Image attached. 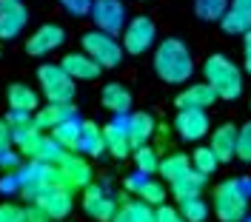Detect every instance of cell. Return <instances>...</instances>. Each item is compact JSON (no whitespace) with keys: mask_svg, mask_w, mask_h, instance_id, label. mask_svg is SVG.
Instances as JSON below:
<instances>
[{"mask_svg":"<svg viewBox=\"0 0 251 222\" xmlns=\"http://www.w3.org/2000/svg\"><path fill=\"white\" fill-rule=\"evenodd\" d=\"M160 151L157 148H151V145H143V148H137L134 151V165H137V171H140L143 177H151L160 171Z\"/></svg>","mask_w":251,"mask_h":222,"instance_id":"obj_33","label":"cell"},{"mask_svg":"<svg viewBox=\"0 0 251 222\" xmlns=\"http://www.w3.org/2000/svg\"><path fill=\"white\" fill-rule=\"evenodd\" d=\"M57 3L72 17H89L92 15V6H94V0H57Z\"/></svg>","mask_w":251,"mask_h":222,"instance_id":"obj_36","label":"cell"},{"mask_svg":"<svg viewBox=\"0 0 251 222\" xmlns=\"http://www.w3.org/2000/svg\"><path fill=\"white\" fill-rule=\"evenodd\" d=\"M180 214H183L186 222H205L208 220V205H205L200 197H194V200L180 202Z\"/></svg>","mask_w":251,"mask_h":222,"instance_id":"obj_34","label":"cell"},{"mask_svg":"<svg viewBox=\"0 0 251 222\" xmlns=\"http://www.w3.org/2000/svg\"><path fill=\"white\" fill-rule=\"evenodd\" d=\"M114 222H157V211L143 200H126L120 197V208Z\"/></svg>","mask_w":251,"mask_h":222,"instance_id":"obj_22","label":"cell"},{"mask_svg":"<svg viewBox=\"0 0 251 222\" xmlns=\"http://www.w3.org/2000/svg\"><path fill=\"white\" fill-rule=\"evenodd\" d=\"M217 100H220L217 91H214L208 83H194V86L183 89L180 94L174 97V106H177V111H188V109L205 111L208 106H214Z\"/></svg>","mask_w":251,"mask_h":222,"instance_id":"obj_13","label":"cell"},{"mask_svg":"<svg viewBox=\"0 0 251 222\" xmlns=\"http://www.w3.org/2000/svg\"><path fill=\"white\" fill-rule=\"evenodd\" d=\"M6 100H9V109L12 111H23V114H34L40 109V97L34 89H29L26 83H12L9 91H6Z\"/></svg>","mask_w":251,"mask_h":222,"instance_id":"obj_21","label":"cell"},{"mask_svg":"<svg viewBox=\"0 0 251 222\" xmlns=\"http://www.w3.org/2000/svg\"><path fill=\"white\" fill-rule=\"evenodd\" d=\"M246 71L251 74V32L246 34Z\"/></svg>","mask_w":251,"mask_h":222,"instance_id":"obj_42","label":"cell"},{"mask_svg":"<svg viewBox=\"0 0 251 222\" xmlns=\"http://www.w3.org/2000/svg\"><path fill=\"white\" fill-rule=\"evenodd\" d=\"M63 40H66L63 26H57V23H43L40 29L31 32V37H26V51H29L31 57H46L54 48L63 46Z\"/></svg>","mask_w":251,"mask_h":222,"instance_id":"obj_10","label":"cell"},{"mask_svg":"<svg viewBox=\"0 0 251 222\" xmlns=\"http://www.w3.org/2000/svg\"><path fill=\"white\" fill-rule=\"evenodd\" d=\"M6 123L12 128V143H23V140H29L34 134H40V128L34 126V114H23V111H12L9 117H6Z\"/></svg>","mask_w":251,"mask_h":222,"instance_id":"obj_29","label":"cell"},{"mask_svg":"<svg viewBox=\"0 0 251 222\" xmlns=\"http://www.w3.org/2000/svg\"><path fill=\"white\" fill-rule=\"evenodd\" d=\"M51 137L57 140V145H60L63 151H80V140H83V123H80L77 117H69L63 126H57L54 131H51Z\"/></svg>","mask_w":251,"mask_h":222,"instance_id":"obj_26","label":"cell"},{"mask_svg":"<svg viewBox=\"0 0 251 222\" xmlns=\"http://www.w3.org/2000/svg\"><path fill=\"white\" fill-rule=\"evenodd\" d=\"M69 117H75L72 106H54V103H49V106H40V109L34 111V126L40 128V131H54Z\"/></svg>","mask_w":251,"mask_h":222,"instance_id":"obj_24","label":"cell"},{"mask_svg":"<svg viewBox=\"0 0 251 222\" xmlns=\"http://www.w3.org/2000/svg\"><path fill=\"white\" fill-rule=\"evenodd\" d=\"M203 74L220 100H237L243 94V71L226 54H211L203 66Z\"/></svg>","mask_w":251,"mask_h":222,"instance_id":"obj_2","label":"cell"},{"mask_svg":"<svg viewBox=\"0 0 251 222\" xmlns=\"http://www.w3.org/2000/svg\"><path fill=\"white\" fill-rule=\"evenodd\" d=\"M0 222H23V208L12 205V202H3L0 205Z\"/></svg>","mask_w":251,"mask_h":222,"instance_id":"obj_37","label":"cell"},{"mask_svg":"<svg viewBox=\"0 0 251 222\" xmlns=\"http://www.w3.org/2000/svg\"><path fill=\"white\" fill-rule=\"evenodd\" d=\"M60 66H63V68H66V71H69L75 80H94L100 71H103V68L94 63L86 51H72V54H66Z\"/></svg>","mask_w":251,"mask_h":222,"instance_id":"obj_23","label":"cell"},{"mask_svg":"<svg viewBox=\"0 0 251 222\" xmlns=\"http://www.w3.org/2000/svg\"><path fill=\"white\" fill-rule=\"evenodd\" d=\"M157 222H186L180 208H172V205H160L157 208Z\"/></svg>","mask_w":251,"mask_h":222,"instance_id":"obj_38","label":"cell"},{"mask_svg":"<svg viewBox=\"0 0 251 222\" xmlns=\"http://www.w3.org/2000/svg\"><path fill=\"white\" fill-rule=\"evenodd\" d=\"M188 171H194V168H191V157L174 151V154L160 159V171H157V174L163 177V179H169V182H177V179H183Z\"/></svg>","mask_w":251,"mask_h":222,"instance_id":"obj_27","label":"cell"},{"mask_svg":"<svg viewBox=\"0 0 251 222\" xmlns=\"http://www.w3.org/2000/svg\"><path fill=\"white\" fill-rule=\"evenodd\" d=\"M0 191H6V194H12V191H20V177H17V171H9V174H3V179H0Z\"/></svg>","mask_w":251,"mask_h":222,"instance_id":"obj_40","label":"cell"},{"mask_svg":"<svg viewBox=\"0 0 251 222\" xmlns=\"http://www.w3.org/2000/svg\"><path fill=\"white\" fill-rule=\"evenodd\" d=\"M29 23V9L23 0H0V40H15Z\"/></svg>","mask_w":251,"mask_h":222,"instance_id":"obj_9","label":"cell"},{"mask_svg":"<svg viewBox=\"0 0 251 222\" xmlns=\"http://www.w3.org/2000/svg\"><path fill=\"white\" fill-rule=\"evenodd\" d=\"M217 165H220V159H217V154L208 148V145H200V148H194L191 151V168L194 171H200V174H214L217 171Z\"/></svg>","mask_w":251,"mask_h":222,"instance_id":"obj_32","label":"cell"},{"mask_svg":"<svg viewBox=\"0 0 251 222\" xmlns=\"http://www.w3.org/2000/svg\"><path fill=\"white\" fill-rule=\"evenodd\" d=\"M23 222H54L49 214H43L37 205H29V208H23Z\"/></svg>","mask_w":251,"mask_h":222,"instance_id":"obj_39","label":"cell"},{"mask_svg":"<svg viewBox=\"0 0 251 222\" xmlns=\"http://www.w3.org/2000/svg\"><path fill=\"white\" fill-rule=\"evenodd\" d=\"M80 151H86L89 157H100L106 151V140H103V128L86 120L83 123V140H80Z\"/></svg>","mask_w":251,"mask_h":222,"instance_id":"obj_30","label":"cell"},{"mask_svg":"<svg viewBox=\"0 0 251 222\" xmlns=\"http://www.w3.org/2000/svg\"><path fill=\"white\" fill-rule=\"evenodd\" d=\"M57 165H60V171L66 174V179L75 185V191L89 188V185L94 182L92 162H89L86 157H80V154H66V157H63Z\"/></svg>","mask_w":251,"mask_h":222,"instance_id":"obj_15","label":"cell"},{"mask_svg":"<svg viewBox=\"0 0 251 222\" xmlns=\"http://www.w3.org/2000/svg\"><path fill=\"white\" fill-rule=\"evenodd\" d=\"M205 179L208 177L200 174V171H188L183 179H177L172 182V197H177L180 202H186V200H194V197H200V191H203Z\"/></svg>","mask_w":251,"mask_h":222,"instance_id":"obj_28","label":"cell"},{"mask_svg":"<svg viewBox=\"0 0 251 222\" xmlns=\"http://www.w3.org/2000/svg\"><path fill=\"white\" fill-rule=\"evenodd\" d=\"M237 157L243 162H251V123H246L237 134Z\"/></svg>","mask_w":251,"mask_h":222,"instance_id":"obj_35","label":"cell"},{"mask_svg":"<svg viewBox=\"0 0 251 222\" xmlns=\"http://www.w3.org/2000/svg\"><path fill=\"white\" fill-rule=\"evenodd\" d=\"M9 145H12V128L6 120H0V154L9 151Z\"/></svg>","mask_w":251,"mask_h":222,"instance_id":"obj_41","label":"cell"},{"mask_svg":"<svg viewBox=\"0 0 251 222\" xmlns=\"http://www.w3.org/2000/svg\"><path fill=\"white\" fill-rule=\"evenodd\" d=\"M103 140H106V151H109L114 159H126L131 154V140H128V126H126V120H117V123L103 126Z\"/></svg>","mask_w":251,"mask_h":222,"instance_id":"obj_17","label":"cell"},{"mask_svg":"<svg viewBox=\"0 0 251 222\" xmlns=\"http://www.w3.org/2000/svg\"><path fill=\"white\" fill-rule=\"evenodd\" d=\"M214 214L220 222H243L249 214V191L240 179H226L214 188Z\"/></svg>","mask_w":251,"mask_h":222,"instance_id":"obj_3","label":"cell"},{"mask_svg":"<svg viewBox=\"0 0 251 222\" xmlns=\"http://www.w3.org/2000/svg\"><path fill=\"white\" fill-rule=\"evenodd\" d=\"M80 46L83 51L92 57L94 63L100 66V68H117V66L123 63V43H117V37L114 34H106V32H86L80 37Z\"/></svg>","mask_w":251,"mask_h":222,"instance_id":"obj_5","label":"cell"},{"mask_svg":"<svg viewBox=\"0 0 251 222\" xmlns=\"http://www.w3.org/2000/svg\"><path fill=\"white\" fill-rule=\"evenodd\" d=\"M100 106L109 109L111 114H128L131 109V91L123 83H106L100 91Z\"/></svg>","mask_w":251,"mask_h":222,"instance_id":"obj_20","label":"cell"},{"mask_svg":"<svg viewBox=\"0 0 251 222\" xmlns=\"http://www.w3.org/2000/svg\"><path fill=\"white\" fill-rule=\"evenodd\" d=\"M37 80H40V89H43V97L54 106H69L75 100V91H77V83L75 77L63 68V66L54 63H43L37 68Z\"/></svg>","mask_w":251,"mask_h":222,"instance_id":"obj_4","label":"cell"},{"mask_svg":"<svg viewBox=\"0 0 251 222\" xmlns=\"http://www.w3.org/2000/svg\"><path fill=\"white\" fill-rule=\"evenodd\" d=\"M174 131L180 134V140H188V143H197L208 134V114L197 109L188 111H177L174 117Z\"/></svg>","mask_w":251,"mask_h":222,"instance_id":"obj_12","label":"cell"},{"mask_svg":"<svg viewBox=\"0 0 251 222\" xmlns=\"http://www.w3.org/2000/svg\"><path fill=\"white\" fill-rule=\"evenodd\" d=\"M92 20L97 26V32H106V34H117L126 29V6L123 0H94L92 6Z\"/></svg>","mask_w":251,"mask_h":222,"instance_id":"obj_8","label":"cell"},{"mask_svg":"<svg viewBox=\"0 0 251 222\" xmlns=\"http://www.w3.org/2000/svg\"><path fill=\"white\" fill-rule=\"evenodd\" d=\"M126 126H128V140H131V151H137L143 145L149 143L151 137H154V117L151 114H146V111H134V114H128V120H126Z\"/></svg>","mask_w":251,"mask_h":222,"instance_id":"obj_18","label":"cell"},{"mask_svg":"<svg viewBox=\"0 0 251 222\" xmlns=\"http://www.w3.org/2000/svg\"><path fill=\"white\" fill-rule=\"evenodd\" d=\"M157 40V29L154 23H151V17H131L128 23H126L123 29V48L128 54H143V51H149V48L154 46Z\"/></svg>","mask_w":251,"mask_h":222,"instance_id":"obj_7","label":"cell"},{"mask_svg":"<svg viewBox=\"0 0 251 222\" xmlns=\"http://www.w3.org/2000/svg\"><path fill=\"white\" fill-rule=\"evenodd\" d=\"M237 131L231 123H223L220 128H214L211 131V143H208V148L217 154L220 162H228L231 157H237Z\"/></svg>","mask_w":251,"mask_h":222,"instance_id":"obj_19","label":"cell"},{"mask_svg":"<svg viewBox=\"0 0 251 222\" xmlns=\"http://www.w3.org/2000/svg\"><path fill=\"white\" fill-rule=\"evenodd\" d=\"M43 214H49L51 220H66L72 214V194L69 191H60V188H46V191H37L34 202Z\"/></svg>","mask_w":251,"mask_h":222,"instance_id":"obj_14","label":"cell"},{"mask_svg":"<svg viewBox=\"0 0 251 222\" xmlns=\"http://www.w3.org/2000/svg\"><path fill=\"white\" fill-rule=\"evenodd\" d=\"M228 3L231 0H194V15L200 17V20H205V23H214V20L226 17Z\"/></svg>","mask_w":251,"mask_h":222,"instance_id":"obj_31","label":"cell"},{"mask_svg":"<svg viewBox=\"0 0 251 222\" xmlns=\"http://www.w3.org/2000/svg\"><path fill=\"white\" fill-rule=\"evenodd\" d=\"M154 74L166 86H180L194 74L191 51L180 37H166L154 51Z\"/></svg>","mask_w":251,"mask_h":222,"instance_id":"obj_1","label":"cell"},{"mask_svg":"<svg viewBox=\"0 0 251 222\" xmlns=\"http://www.w3.org/2000/svg\"><path fill=\"white\" fill-rule=\"evenodd\" d=\"M83 208L97 222H114V217H117V202L111 197H106V191L94 182L89 188H83Z\"/></svg>","mask_w":251,"mask_h":222,"instance_id":"obj_11","label":"cell"},{"mask_svg":"<svg viewBox=\"0 0 251 222\" xmlns=\"http://www.w3.org/2000/svg\"><path fill=\"white\" fill-rule=\"evenodd\" d=\"M226 34H249L251 32V0H231L228 12L220 20Z\"/></svg>","mask_w":251,"mask_h":222,"instance_id":"obj_16","label":"cell"},{"mask_svg":"<svg viewBox=\"0 0 251 222\" xmlns=\"http://www.w3.org/2000/svg\"><path fill=\"white\" fill-rule=\"evenodd\" d=\"M126 185H128V188H134V194L140 197L143 202H149L151 208L166 205V200H169V191H166V185H163V182H157V179H151V177H143L140 182L128 179Z\"/></svg>","mask_w":251,"mask_h":222,"instance_id":"obj_25","label":"cell"},{"mask_svg":"<svg viewBox=\"0 0 251 222\" xmlns=\"http://www.w3.org/2000/svg\"><path fill=\"white\" fill-rule=\"evenodd\" d=\"M17 148H20L23 157H29L31 162H40V165H57L69 154V151H63L60 145H57V140L51 134H43V131L29 137V140H23Z\"/></svg>","mask_w":251,"mask_h":222,"instance_id":"obj_6","label":"cell"},{"mask_svg":"<svg viewBox=\"0 0 251 222\" xmlns=\"http://www.w3.org/2000/svg\"><path fill=\"white\" fill-rule=\"evenodd\" d=\"M0 177H3V165H0Z\"/></svg>","mask_w":251,"mask_h":222,"instance_id":"obj_43","label":"cell"}]
</instances>
